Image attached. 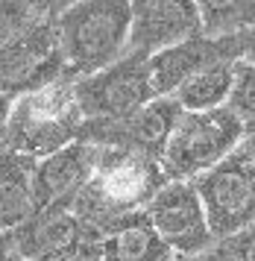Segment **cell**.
<instances>
[{"mask_svg":"<svg viewBox=\"0 0 255 261\" xmlns=\"http://www.w3.org/2000/svg\"><path fill=\"white\" fill-rule=\"evenodd\" d=\"M164 185L167 176L162 170V162L129 150L100 147L97 170L70 212L91 235L103 241L123 217L144 212Z\"/></svg>","mask_w":255,"mask_h":261,"instance_id":"cell-1","label":"cell"},{"mask_svg":"<svg viewBox=\"0 0 255 261\" xmlns=\"http://www.w3.org/2000/svg\"><path fill=\"white\" fill-rule=\"evenodd\" d=\"M129 27H132L129 0L65 3L59 12V38L68 65L65 80L76 83L82 76L106 71L109 65L123 59Z\"/></svg>","mask_w":255,"mask_h":261,"instance_id":"cell-2","label":"cell"},{"mask_svg":"<svg viewBox=\"0 0 255 261\" xmlns=\"http://www.w3.org/2000/svg\"><path fill=\"white\" fill-rule=\"evenodd\" d=\"M82 123H85V115L76 103L73 83L59 80L41 91L15 100L3 147L33 162H41L47 155L70 147L73 141H80Z\"/></svg>","mask_w":255,"mask_h":261,"instance_id":"cell-3","label":"cell"},{"mask_svg":"<svg viewBox=\"0 0 255 261\" xmlns=\"http://www.w3.org/2000/svg\"><path fill=\"white\" fill-rule=\"evenodd\" d=\"M65 3H41V9L6 47H0V91L27 97L65 80V50L59 38V12Z\"/></svg>","mask_w":255,"mask_h":261,"instance_id":"cell-4","label":"cell"},{"mask_svg":"<svg viewBox=\"0 0 255 261\" xmlns=\"http://www.w3.org/2000/svg\"><path fill=\"white\" fill-rule=\"evenodd\" d=\"M246 126L229 106L214 112H182L167 141L162 170L167 182H194L241 147Z\"/></svg>","mask_w":255,"mask_h":261,"instance_id":"cell-5","label":"cell"},{"mask_svg":"<svg viewBox=\"0 0 255 261\" xmlns=\"http://www.w3.org/2000/svg\"><path fill=\"white\" fill-rule=\"evenodd\" d=\"M214 244L255 226V162L238 147L209 173L194 179Z\"/></svg>","mask_w":255,"mask_h":261,"instance_id":"cell-6","label":"cell"},{"mask_svg":"<svg viewBox=\"0 0 255 261\" xmlns=\"http://www.w3.org/2000/svg\"><path fill=\"white\" fill-rule=\"evenodd\" d=\"M85 120H123L156 100L147 56H123L106 71L73 83Z\"/></svg>","mask_w":255,"mask_h":261,"instance_id":"cell-7","label":"cell"},{"mask_svg":"<svg viewBox=\"0 0 255 261\" xmlns=\"http://www.w3.org/2000/svg\"><path fill=\"white\" fill-rule=\"evenodd\" d=\"M182 118V106L173 97H156L152 103L123 120H85L80 141L106 147V150H129L162 162L167 141Z\"/></svg>","mask_w":255,"mask_h":261,"instance_id":"cell-8","label":"cell"},{"mask_svg":"<svg viewBox=\"0 0 255 261\" xmlns=\"http://www.w3.org/2000/svg\"><path fill=\"white\" fill-rule=\"evenodd\" d=\"M144 214L176 255H199L214 247L209 217L194 182H167Z\"/></svg>","mask_w":255,"mask_h":261,"instance_id":"cell-9","label":"cell"},{"mask_svg":"<svg viewBox=\"0 0 255 261\" xmlns=\"http://www.w3.org/2000/svg\"><path fill=\"white\" fill-rule=\"evenodd\" d=\"M202 36L199 6L188 0H138L132 3V27L123 56H156L162 50Z\"/></svg>","mask_w":255,"mask_h":261,"instance_id":"cell-10","label":"cell"},{"mask_svg":"<svg viewBox=\"0 0 255 261\" xmlns=\"http://www.w3.org/2000/svg\"><path fill=\"white\" fill-rule=\"evenodd\" d=\"M100 162V147L73 141L70 147L35 162V212H70Z\"/></svg>","mask_w":255,"mask_h":261,"instance_id":"cell-11","label":"cell"},{"mask_svg":"<svg viewBox=\"0 0 255 261\" xmlns=\"http://www.w3.org/2000/svg\"><path fill=\"white\" fill-rule=\"evenodd\" d=\"M244 44L238 38H191L185 44H176L150 56V83L156 97H173L176 88L191 80L194 73L206 71L220 62H241Z\"/></svg>","mask_w":255,"mask_h":261,"instance_id":"cell-12","label":"cell"},{"mask_svg":"<svg viewBox=\"0 0 255 261\" xmlns=\"http://www.w3.org/2000/svg\"><path fill=\"white\" fill-rule=\"evenodd\" d=\"M35 162L0 147V235H9L35 214Z\"/></svg>","mask_w":255,"mask_h":261,"instance_id":"cell-13","label":"cell"},{"mask_svg":"<svg viewBox=\"0 0 255 261\" xmlns=\"http://www.w3.org/2000/svg\"><path fill=\"white\" fill-rule=\"evenodd\" d=\"M80 235H91V232L73 217V212H35L23 226L9 232L12 247L23 261L41 258L47 252L76 241Z\"/></svg>","mask_w":255,"mask_h":261,"instance_id":"cell-14","label":"cell"},{"mask_svg":"<svg viewBox=\"0 0 255 261\" xmlns=\"http://www.w3.org/2000/svg\"><path fill=\"white\" fill-rule=\"evenodd\" d=\"M106 261H176V252L162 241L147 214H129L103 238Z\"/></svg>","mask_w":255,"mask_h":261,"instance_id":"cell-15","label":"cell"},{"mask_svg":"<svg viewBox=\"0 0 255 261\" xmlns=\"http://www.w3.org/2000/svg\"><path fill=\"white\" fill-rule=\"evenodd\" d=\"M235 65L238 62H220L206 71L194 73L191 80L176 88L173 100L182 106V112H214L229 103V94L235 88Z\"/></svg>","mask_w":255,"mask_h":261,"instance_id":"cell-16","label":"cell"},{"mask_svg":"<svg viewBox=\"0 0 255 261\" xmlns=\"http://www.w3.org/2000/svg\"><path fill=\"white\" fill-rule=\"evenodd\" d=\"M197 6L206 38H238L255 27V0H209Z\"/></svg>","mask_w":255,"mask_h":261,"instance_id":"cell-17","label":"cell"},{"mask_svg":"<svg viewBox=\"0 0 255 261\" xmlns=\"http://www.w3.org/2000/svg\"><path fill=\"white\" fill-rule=\"evenodd\" d=\"M226 106L238 115V120L246 129L255 126V65H249V62L235 65V88Z\"/></svg>","mask_w":255,"mask_h":261,"instance_id":"cell-18","label":"cell"},{"mask_svg":"<svg viewBox=\"0 0 255 261\" xmlns=\"http://www.w3.org/2000/svg\"><path fill=\"white\" fill-rule=\"evenodd\" d=\"M41 9V0H0V47H6Z\"/></svg>","mask_w":255,"mask_h":261,"instance_id":"cell-19","label":"cell"},{"mask_svg":"<svg viewBox=\"0 0 255 261\" xmlns=\"http://www.w3.org/2000/svg\"><path fill=\"white\" fill-rule=\"evenodd\" d=\"M35 261H106L103 241L97 235H80L76 241H70V244L53 249V252H47Z\"/></svg>","mask_w":255,"mask_h":261,"instance_id":"cell-20","label":"cell"},{"mask_svg":"<svg viewBox=\"0 0 255 261\" xmlns=\"http://www.w3.org/2000/svg\"><path fill=\"white\" fill-rule=\"evenodd\" d=\"M220 247L232 255V261H255V226L229 238V241H223Z\"/></svg>","mask_w":255,"mask_h":261,"instance_id":"cell-21","label":"cell"},{"mask_svg":"<svg viewBox=\"0 0 255 261\" xmlns=\"http://www.w3.org/2000/svg\"><path fill=\"white\" fill-rule=\"evenodd\" d=\"M12 109H15V97L0 91V147H3V141H6V132H9Z\"/></svg>","mask_w":255,"mask_h":261,"instance_id":"cell-22","label":"cell"},{"mask_svg":"<svg viewBox=\"0 0 255 261\" xmlns=\"http://www.w3.org/2000/svg\"><path fill=\"white\" fill-rule=\"evenodd\" d=\"M176 261H232V255L220 244H214L209 252H199V255H176Z\"/></svg>","mask_w":255,"mask_h":261,"instance_id":"cell-23","label":"cell"},{"mask_svg":"<svg viewBox=\"0 0 255 261\" xmlns=\"http://www.w3.org/2000/svg\"><path fill=\"white\" fill-rule=\"evenodd\" d=\"M241 44H244V56H241V62L255 65V27L249 30V33H244V36H241Z\"/></svg>","mask_w":255,"mask_h":261,"instance_id":"cell-24","label":"cell"},{"mask_svg":"<svg viewBox=\"0 0 255 261\" xmlns=\"http://www.w3.org/2000/svg\"><path fill=\"white\" fill-rule=\"evenodd\" d=\"M0 261H23L15 247H12V238L9 235H0Z\"/></svg>","mask_w":255,"mask_h":261,"instance_id":"cell-25","label":"cell"},{"mask_svg":"<svg viewBox=\"0 0 255 261\" xmlns=\"http://www.w3.org/2000/svg\"><path fill=\"white\" fill-rule=\"evenodd\" d=\"M241 150H244V153H246V155H249V159L255 162V126H252V129H246V132H244V141H241Z\"/></svg>","mask_w":255,"mask_h":261,"instance_id":"cell-26","label":"cell"}]
</instances>
